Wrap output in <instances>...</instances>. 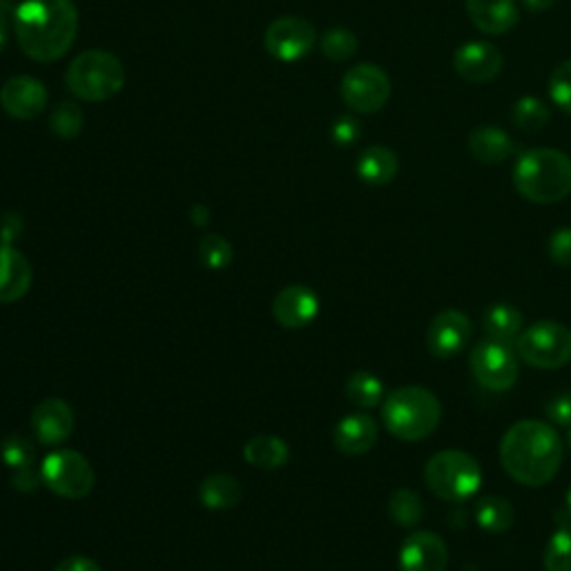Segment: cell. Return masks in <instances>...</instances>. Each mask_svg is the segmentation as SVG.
I'll return each mask as SVG.
<instances>
[{"mask_svg": "<svg viewBox=\"0 0 571 571\" xmlns=\"http://www.w3.org/2000/svg\"><path fill=\"white\" fill-rule=\"evenodd\" d=\"M79 32V12L72 0H23L14 12V34L37 63L63 59Z\"/></svg>", "mask_w": 571, "mask_h": 571, "instance_id": "1", "label": "cell"}, {"mask_svg": "<svg viewBox=\"0 0 571 571\" xmlns=\"http://www.w3.org/2000/svg\"><path fill=\"white\" fill-rule=\"evenodd\" d=\"M562 440L549 422L520 420L500 442V462L511 480L524 487H544L562 465Z\"/></svg>", "mask_w": 571, "mask_h": 571, "instance_id": "2", "label": "cell"}, {"mask_svg": "<svg viewBox=\"0 0 571 571\" xmlns=\"http://www.w3.org/2000/svg\"><path fill=\"white\" fill-rule=\"evenodd\" d=\"M513 187L531 204L549 206L571 195V156L553 147L527 150L513 165Z\"/></svg>", "mask_w": 571, "mask_h": 571, "instance_id": "3", "label": "cell"}, {"mask_svg": "<svg viewBox=\"0 0 571 571\" xmlns=\"http://www.w3.org/2000/svg\"><path fill=\"white\" fill-rule=\"evenodd\" d=\"M383 420L394 438L420 442L438 429L442 405L438 396L425 387H400L383 402Z\"/></svg>", "mask_w": 571, "mask_h": 571, "instance_id": "4", "label": "cell"}, {"mask_svg": "<svg viewBox=\"0 0 571 571\" xmlns=\"http://www.w3.org/2000/svg\"><path fill=\"white\" fill-rule=\"evenodd\" d=\"M65 83L77 99L88 103H101L123 90L125 68L110 52L88 50L70 63Z\"/></svg>", "mask_w": 571, "mask_h": 571, "instance_id": "5", "label": "cell"}, {"mask_svg": "<svg viewBox=\"0 0 571 571\" xmlns=\"http://www.w3.org/2000/svg\"><path fill=\"white\" fill-rule=\"evenodd\" d=\"M425 482L440 500L462 502L480 491L482 469L471 453L447 449L427 462Z\"/></svg>", "mask_w": 571, "mask_h": 571, "instance_id": "6", "label": "cell"}, {"mask_svg": "<svg viewBox=\"0 0 571 571\" xmlns=\"http://www.w3.org/2000/svg\"><path fill=\"white\" fill-rule=\"evenodd\" d=\"M516 353L533 368L555 370L571 359V330L560 322H536L516 339Z\"/></svg>", "mask_w": 571, "mask_h": 571, "instance_id": "7", "label": "cell"}, {"mask_svg": "<svg viewBox=\"0 0 571 571\" xmlns=\"http://www.w3.org/2000/svg\"><path fill=\"white\" fill-rule=\"evenodd\" d=\"M469 366L476 383L493 394H504L513 389L520 375L516 346L496 339L480 341L469 355Z\"/></svg>", "mask_w": 571, "mask_h": 571, "instance_id": "8", "label": "cell"}, {"mask_svg": "<svg viewBox=\"0 0 571 571\" xmlns=\"http://www.w3.org/2000/svg\"><path fill=\"white\" fill-rule=\"evenodd\" d=\"M41 476H43V485L52 493L70 500L85 498L94 489L92 465L72 449L52 451L41 462Z\"/></svg>", "mask_w": 571, "mask_h": 571, "instance_id": "9", "label": "cell"}, {"mask_svg": "<svg viewBox=\"0 0 571 571\" xmlns=\"http://www.w3.org/2000/svg\"><path fill=\"white\" fill-rule=\"evenodd\" d=\"M339 92L353 112L375 114L391 99V79L383 68L361 63L344 74Z\"/></svg>", "mask_w": 571, "mask_h": 571, "instance_id": "10", "label": "cell"}, {"mask_svg": "<svg viewBox=\"0 0 571 571\" xmlns=\"http://www.w3.org/2000/svg\"><path fill=\"white\" fill-rule=\"evenodd\" d=\"M266 50L273 59L295 63L306 59L317 41V32L310 21L302 17H284L271 23L266 30Z\"/></svg>", "mask_w": 571, "mask_h": 571, "instance_id": "11", "label": "cell"}, {"mask_svg": "<svg viewBox=\"0 0 571 571\" xmlns=\"http://www.w3.org/2000/svg\"><path fill=\"white\" fill-rule=\"evenodd\" d=\"M473 335V324L469 315L458 308H447L438 313L427 328V348L431 355L447 359L462 353Z\"/></svg>", "mask_w": 571, "mask_h": 571, "instance_id": "12", "label": "cell"}, {"mask_svg": "<svg viewBox=\"0 0 571 571\" xmlns=\"http://www.w3.org/2000/svg\"><path fill=\"white\" fill-rule=\"evenodd\" d=\"M447 542L434 531H414L400 549V571H447Z\"/></svg>", "mask_w": 571, "mask_h": 571, "instance_id": "13", "label": "cell"}, {"mask_svg": "<svg viewBox=\"0 0 571 571\" xmlns=\"http://www.w3.org/2000/svg\"><path fill=\"white\" fill-rule=\"evenodd\" d=\"M504 59L500 50L485 41H471L456 50L453 68L469 83H489L500 77Z\"/></svg>", "mask_w": 571, "mask_h": 571, "instance_id": "14", "label": "cell"}, {"mask_svg": "<svg viewBox=\"0 0 571 571\" xmlns=\"http://www.w3.org/2000/svg\"><path fill=\"white\" fill-rule=\"evenodd\" d=\"M0 105L19 121H32L48 105L45 85L32 77H14L0 90Z\"/></svg>", "mask_w": 571, "mask_h": 571, "instance_id": "15", "label": "cell"}, {"mask_svg": "<svg viewBox=\"0 0 571 571\" xmlns=\"http://www.w3.org/2000/svg\"><path fill=\"white\" fill-rule=\"evenodd\" d=\"M32 431L45 447L63 445L74 431V411L65 400L50 398L37 405L32 414Z\"/></svg>", "mask_w": 571, "mask_h": 571, "instance_id": "16", "label": "cell"}, {"mask_svg": "<svg viewBox=\"0 0 571 571\" xmlns=\"http://www.w3.org/2000/svg\"><path fill=\"white\" fill-rule=\"evenodd\" d=\"M319 313V297L308 286H288L273 302L275 319L290 330L308 326Z\"/></svg>", "mask_w": 571, "mask_h": 571, "instance_id": "17", "label": "cell"}, {"mask_svg": "<svg viewBox=\"0 0 571 571\" xmlns=\"http://www.w3.org/2000/svg\"><path fill=\"white\" fill-rule=\"evenodd\" d=\"M32 288V266L12 244H0V304H14Z\"/></svg>", "mask_w": 571, "mask_h": 571, "instance_id": "18", "label": "cell"}, {"mask_svg": "<svg viewBox=\"0 0 571 571\" xmlns=\"http://www.w3.org/2000/svg\"><path fill=\"white\" fill-rule=\"evenodd\" d=\"M467 14L476 30L489 37L507 34L520 21L516 0H467Z\"/></svg>", "mask_w": 571, "mask_h": 571, "instance_id": "19", "label": "cell"}, {"mask_svg": "<svg viewBox=\"0 0 571 571\" xmlns=\"http://www.w3.org/2000/svg\"><path fill=\"white\" fill-rule=\"evenodd\" d=\"M377 422L366 414H350L335 425L333 445L344 456H364L377 442Z\"/></svg>", "mask_w": 571, "mask_h": 571, "instance_id": "20", "label": "cell"}, {"mask_svg": "<svg viewBox=\"0 0 571 571\" xmlns=\"http://www.w3.org/2000/svg\"><path fill=\"white\" fill-rule=\"evenodd\" d=\"M357 176L368 185H387L398 176L400 161L391 147L385 145H370L357 159Z\"/></svg>", "mask_w": 571, "mask_h": 571, "instance_id": "21", "label": "cell"}, {"mask_svg": "<svg viewBox=\"0 0 571 571\" xmlns=\"http://www.w3.org/2000/svg\"><path fill=\"white\" fill-rule=\"evenodd\" d=\"M469 152L485 165H498L513 154V141L496 125H480L469 134Z\"/></svg>", "mask_w": 571, "mask_h": 571, "instance_id": "22", "label": "cell"}, {"mask_svg": "<svg viewBox=\"0 0 571 571\" xmlns=\"http://www.w3.org/2000/svg\"><path fill=\"white\" fill-rule=\"evenodd\" d=\"M244 458H246L248 465H253L257 469L275 471V469H279L288 462L290 449L277 436H255L246 442Z\"/></svg>", "mask_w": 571, "mask_h": 571, "instance_id": "23", "label": "cell"}, {"mask_svg": "<svg viewBox=\"0 0 571 571\" xmlns=\"http://www.w3.org/2000/svg\"><path fill=\"white\" fill-rule=\"evenodd\" d=\"M482 328L487 339L516 344L518 335L522 333V315L511 304H493L482 319Z\"/></svg>", "mask_w": 571, "mask_h": 571, "instance_id": "24", "label": "cell"}, {"mask_svg": "<svg viewBox=\"0 0 571 571\" xmlns=\"http://www.w3.org/2000/svg\"><path fill=\"white\" fill-rule=\"evenodd\" d=\"M200 500L211 511L233 509L242 500V485L228 473H213L202 482Z\"/></svg>", "mask_w": 571, "mask_h": 571, "instance_id": "25", "label": "cell"}, {"mask_svg": "<svg viewBox=\"0 0 571 571\" xmlns=\"http://www.w3.org/2000/svg\"><path fill=\"white\" fill-rule=\"evenodd\" d=\"M344 394L348 402L357 409H375L377 405H383L385 400V385L383 379L368 370H355L348 379Z\"/></svg>", "mask_w": 571, "mask_h": 571, "instance_id": "26", "label": "cell"}, {"mask_svg": "<svg viewBox=\"0 0 571 571\" xmlns=\"http://www.w3.org/2000/svg\"><path fill=\"white\" fill-rule=\"evenodd\" d=\"M476 522L489 533H504L516 522V509L507 498L485 496L476 507Z\"/></svg>", "mask_w": 571, "mask_h": 571, "instance_id": "27", "label": "cell"}, {"mask_svg": "<svg viewBox=\"0 0 571 571\" xmlns=\"http://www.w3.org/2000/svg\"><path fill=\"white\" fill-rule=\"evenodd\" d=\"M389 513L400 527L416 529L425 518V502H422L418 491L402 487V489H396L391 493Z\"/></svg>", "mask_w": 571, "mask_h": 571, "instance_id": "28", "label": "cell"}, {"mask_svg": "<svg viewBox=\"0 0 571 571\" xmlns=\"http://www.w3.org/2000/svg\"><path fill=\"white\" fill-rule=\"evenodd\" d=\"M542 562L547 571H571V522L560 524L551 533Z\"/></svg>", "mask_w": 571, "mask_h": 571, "instance_id": "29", "label": "cell"}, {"mask_svg": "<svg viewBox=\"0 0 571 571\" xmlns=\"http://www.w3.org/2000/svg\"><path fill=\"white\" fill-rule=\"evenodd\" d=\"M549 108L536 96H522L520 101H516L511 112L513 125L522 132H540L549 123Z\"/></svg>", "mask_w": 571, "mask_h": 571, "instance_id": "30", "label": "cell"}, {"mask_svg": "<svg viewBox=\"0 0 571 571\" xmlns=\"http://www.w3.org/2000/svg\"><path fill=\"white\" fill-rule=\"evenodd\" d=\"M0 458L12 469L30 467L37 460V447L23 434H10L0 442Z\"/></svg>", "mask_w": 571, "mask_h": 571, "instance_id": "31", "label": "cell"}, {"mask_svg": "<svg viewBox=\"0 0 571 571\" xmlns=\"http://www.w3.org/2000/svg\"><path fill=\"white\" fill-rule=\"evenodd\" d=\"M50 130L61 139H77L83 130V112L77 103L63 101L50 114Z\"/></svg>", "mask_w": 571, "mask_h": 571, "instance_id": "32", "label": "cell"}, {"mask_svg": "<svg viewBox=\"0 0 571 571\" xmlns=\"http://www.w3.org/2000/svg\"><path fill=\"white\" fill-rule=\"evenodd\" d=\"M357 37L344 28H335V30H328L324 37H322V52L326 59L330 61H348L357 54Z\"/></svg>", "mask_w": 571, "mask_h": 571, "instance_id": "33", "label": "cell"}, {"mask_svg": "<svg viewBox=\"0 0 571 571\" xmlns=\"http://www.w3.org/2000/svg\"><path fill=\"white\" fill-rule=\"evenodd\" d=\"M200 257L204 262V266L213 268V271H224L233 264V246L228 239H224L222 235H206L200 242Z\"/></svg>", "mask_w": 571, "mask_h": 571, "instance_id": "34", "label": "cell"}, {"mask_svg": "<svg viewBox=\"0 0 571 571\" xmlns=\"http://www.w3.org/2000/svg\"><path fill=\"white\" fill-rule=\"evenodd\" d=\"M549 96L558 110L571 114V61L560 63L549 77Z\"/></svg>", "mask_w": 571, "mask_h": 571, "instance_id": "35", "label": "cell"}, {"mask_svg": "<svg viewBox=\"0 0 571 571\" xmlns=\"http://www.w3.org/2000/svg\"><path fill=\"white\" fill-rule=\"evenodd\" d=\"M361 136V123L355 116H339L335 119L333 128H330V139L335 141V145L339 147H348L353 143H357Z\"/></svg>", "mask_w": 571, "mask_h": 571, "instance_id": "36", "label": "cell"}, {"mask_svg": "<svg viewBox=\"0 0 571 571\" xmlns=\"http://www.w3.org/2000/svg\"><path fill=\"white\" fill-rule=\"evenodd\" d=\"M549 257L558 266H571V228H558L549 237Z\"/></svg>", "mask_w": 571, "mask_h": 571, "instance_id": "37", "label": "cell"}, {"mask_svg": "<svg viewBox=\"0 0 571 571\" xmlns=\"http://www.w3.org/2000/svg\"><path fill=\"white\" fill-rule=\"evenodd\" d=\"M547 418L558 427H571V394H560L547 405Z\"/></svg>", "mask_w": 571, "mask_h": 571, "instance_id": "38", "label": "cell"}, {"mask_svg": "<svg viewBox=\"0 0 571 571\" xmlns=\"http://www.w3.org/2000/svg\"><path fill=\"white\" fill-rule=\"evenodd\" d=\"M12 485L21 493H34L43 485V476H41V471L34 469V465L21 467V469H14Z\"/></svg>", "mask_w": 571, "mask_h": 571, "instance_id": "39", "label": "cell"}, {"mask_svg": "<svg viewBox=\"0 0 571 571\" xmlns=\"http://www.w3.org/2000/svg\"><path fill=\"white\" fill-rule=\"evenodd\" d=\"M57 571H101V567L92 558L72 555V558H65L63 562H59Z\"/></svg>", "mask_w": 571, "mask_h": 571, "instance_id": "40", "label": "cell"}, {"mask_svg": "<svg viewBox=\"0 0 571 571\" xmlns=\"http://www.w3.org/2000/svg\"><path fill=\"white\" fill-rule=\"evenodd\" d=\"M21 228H23L21 217H17L14 213L6 215V224H0V239H3V244H12V239L19 237Z\"/></svg>", "mask_w": 571, "mask_h": 571, "instance_id": "41", "label": "cell"}, {"mask_svg": "<svg viewBox=\"0 0 571 571\" xmlns=\"http://www.w3.org/2000/svg\"><path fill=\"white\" fill-rule=\"evenodd\" d=\"M12 14L10 0H0V52L6 48V34H8V19Z\"/></svg>", "mask_w": 571, "mask_h": 571, "instance_id": "42", "label": "cell"}, {"mask_svg": "<svg viewBox=\"0 0 571 571\" xmlns=\"http://www.w3.org/2000/svg\"><path fill=\"white\" fill-rule=\"evenodd\" d=\"M555 3H558V0H522V6H524L529 12H533V14L547 12V10H551Z\"/></svg>", "mask_w": 571, "mask_h": 571, "instance_id": "43", "label": "cell"}, {"mask_svg": "<svg viewBox=\"0 0 571 571\" xmlns=\"http://www.w3.org/2000/svg\"><path fill=\"white\" fill-rule=\"evenodd\" d=\"M190 217H193V222L197 224V226H204V224H208V211L204 208V206H195L193 208V215H190Z\"/></svg>", "mask_w": 571, "mask_h": 571, "instance_id": "44", "label": "cell"}, {"mask_svg": "<svg viewBox=\"0 0 571 571\" xmlns=\"http://www.w3.org/2000/svg\"><path fill=\"white\" fill-rule=\"evenodd\" d=\"M564 511H567V516L571 518V487L567 489V496H564Z\"/></svg>", "mask_w": 571, "mask_h": 571, "instance_id": "45", "label": "cell"}, {"mask_svg": "<svg viewBox=\"0 0 571 571\" xmlns=\"http://www.w3.org/2000/svg\"><path fill=\"white\" fill-rule=\"evenodd\" d=\"M567 442H569V447H571V427H569V431H567Z\"/></svg>", "mask_w": 571, "mask_h": 571, "instance_id": "46", "label": "cell"}]
</instances>
